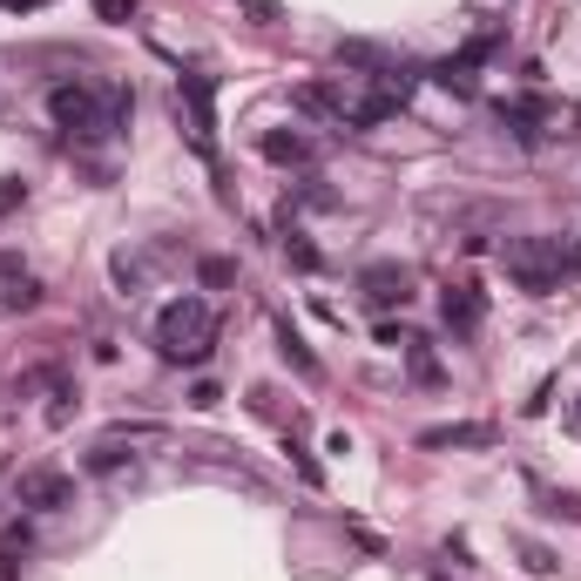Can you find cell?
<instances>
[{"label": "cell", "mask_w": 581, "mask_h": 581, "mask_svg": "<svg viewBox=\"0 0 581 581\" xmlns=\"http://www.w3.org/2000/svg\"><path fill=\"white\" fill-rule=\"evenodd\" d=\"M156 345L170 365H203L210 345H217V311L203 298H177V304H162L156 311Z\"/></svg>", "instance_id": "1"}, {"label": "cell", "mask_w": 581, "mask_h": 581, "mask_svg": "<svg viewBox=\"0 0 581 581\" xmlns=\"http://www.w3.org/2000/svg\"><path fill=\"white\" fill-rule=\"evenodd\" d=\"M508 271L521 278V291L548 298V291L561 284L568 258H561V243H548V237H521V243H508Z\"/></svg>", "instance_id": "2"}, {"label": "cell", "mask_w": 581, "mask_h": 581, "mask_svg": "<svg viewBox=\"0 0 581 581\" xmlns=\"http://www.w3.org/2000/svg\"><path fill=\"white\" fill-rule=\"evenodd\" d=\"M48 116H54V129H68V136H102V129H109L96 89H81V81H61V89H48Z\"/></svg>", "instance_id": "3"}, {"label": "cell", "mask_w": 581, "mask_h": 581, "mask_svg": "<svg viewBox=\"0 0 581 581\" xmlns=\"http://www.w3.org/2000/svg\"><path fill=\"white\" fill-rule=\"evenodd\" d=\"M177 109L190 116V142H197V156H217V81H210V74H183Z\"/></svg>", "instance_id": "4"}, {"label": "cell", "mask_w": 581, "mask_h": 581, "mask_svg": "<svg viewBox=\"0 0 581 581\" xmlns=\"http://www.w3.org/2000/svg\"><path fill=\"white\" fill-rule=\"evenodd\" d=\"M14 501H21L28 514H54V508L74 501V480H68L61 467H28V473L14 480Z\"/></svg>", "instance_id": "5"}, {"label": "cell", "mask_w": 581, "mask_h": 581, "mask_svg": "<svg viewBox=\"0 0 581 581\" xmlns=\"http://www.w3.org/2000/svg\"><path fill=\"white\" fill-rule=\"evenodd\" d=\"M359 284H365V298H372V304H405V298H412V278H405L399 264H372Z\"/></svg>", "instance_id": "6"}, {"label": "cell", "mask_w": 581, "mask_h": 581, "mask_svg": "<svg viewBox=\"0 0 581 581\" xmlns=\"http://www.w3.org/2000/svg\"><path fill=\"white\" fill-rule=\"evenodd\" d=\"M440 311H447V331H480V318H487V298H480L473 284H453Z\"/></svg>", "instance_id": "7"}, {"label": "cell", "mask_w": 581, "mask_h": 581, "mask_svg": "<svg viewBox=\"0 0 581 581\" xmlns=\"http://www.w3.org/2000/svg\"><path fill=\"white\" fill-rule=\"evenodd\" d=\"M298 116H324V122H345V96L339 89H324V81H304V89L291 96Z\"/></svg>", "instance_id": "8"}, {"label": "cell", "mask_w": 581, "mask_h": 581, "mask_svg": "<svg viewBox=\"0 0 581 581\" xmlns=\"http://www.w3.org/2000/svg\"><path fill=\"white\" fill-rule=\"evenodd\" d=\"M420 447H493V427H427Z\"/></svg>", "instance_id": "9"}, {"label": "cell", "mask_w": 581, "mask_h": 581, "mask_svg": "<svg viewBox=\"0 0 581 581\" xmlns=\"http://www.w3.org/2000/svg\"><path fill=\"white\" fill-rule=\"evenodd\" d=\"M264 156H271V162H284V170H304V162H311V142H304V136L271 129V136H264Z\"/></svg>", "instance_id": "10"}, {"label": "cell", "mask_w": 581, "mask_h": 581, "mask_svg": "<svg viewBox=\"0 0 581 581\" xmlns=\"http://www.w3.org/2000/svg\"><path fill=\"white\" fill-rule=\"evenodd\" d=\"M405 372L420 379V385H440V359H433V352H427L420 339H405Z\"/></svg>", "instance_id": "11"}, {"label": "cell", "mask_w": 581, "mask_h": 581, "mask_svg": "<svg viewBox=\"0 0 581 581\" xmlns=\"http://www.w3.org/2000/svg\"><path fill=\"white\" fill-rule=\"evenodd\" d=\"M28 548V534L21 528H8V534H0V581H14V554Z\"/></svg>", "instance_id": "12"}, {"label": "cell", "mask_w": 581, "mask_h": 581, "mask_svg": "<svg viewBox=\"0 0 581 581\" xmlns=\"http://www.w3.org/2000/svg\"><path fill=\"white\" fill-rule=\"evenodd\" d=\"M142 0H96V21H129Z\"/></svg>", "instance_id": "13"}, {"label": "cell", "mask_w": 581, "mask_h": 581, "mask_svg": "<svg viewBox=\"0 0 581 581\" xmlns=\"http://www.w3.org/2000/svg\"><path fill=\"white\" fill-rule=\"evenodd\" d=\"M14 203H28V183H14V177H0V217H8Z\"/></svg>", "instance_id": "14"}, {"label": "cell", "mask_w": 581, "mask_h": 581, "mask_svg": "<svg viewBox=\"0 0 581 581\" xmlns=\"http://www.w3.org/2000/svg\"><path fill=\"white\" fill-rule=\"evenodd\" d=\"M230 278H237V271H230L223 258H210V264H203V284H230Z\"/></svg>", "instance_id": "15"}, {"label": "cell", "mask_w": 581, "mask_h": 581, "mask_svg": "<svg viewBox=\"0 0 581 581\" xmlns=\"http://www.w3.org/2000/svg\"><path fill=\"white\" fill-rule=\"evenodd\" d=\"M0 8H14V14H34V8H48V0H0Z\"/></svg>", "instance_id": "16"}]
</instances>
